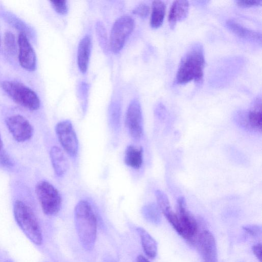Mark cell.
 Listing matches in <instances>:
<instances>
[{"label": "cell", "instance_id": "cell-1", "mask_svg": "<svg viewBox=\"0 0 262 262\" xmlns=\"http://www.w3.org/2000/svg\"><path fill=\"white\" fill-rule=\"evenodd\" d=\"M203 46L192 45L182 58L176 74V83L182 84L191 81L199 83L202 81L205 67Z\"/></svg>", "mask_w": 262, "mask_h": 262}, {"label": "cell", "instance_id": "cell-2", "mask_svg": "<svg viewBox=\"0 0 262 262\" xmlns=\"http://www.w3.org/2000/svg\"><path fill=\"white\" fill-rule=\"evenodd\" d=\"M75 227L82 247L86 250L94 247L97 233V220L91 205L81 200L76 205L74 211Z\"/></svg>", "mask_w": 262, "mask_h": 262}, {"label": "cell", "instance_id": "cell-3", "mask_svg": "<svg viewBox=\"0 0 262 262\" xmlns=\"http://www.w3.org/2000/svg\"><path fill=\"white\" fill-rule=\"evenodd\" d=\"M13 212L17 224L26 236L35 245L41 244V231L31 208L23 202L17 200L14 204Z\"/></svg>", "mask_w": 262, "mask_h": 262}, {"label": "cell", "instance_id": "cell-4", "mask_svg": "<svg viewBox=\"0 0 262 262\" xmlns=\"http://www.w3.org/2000/svg\"><path fill=\"white\" fill-rule=\"evenodd\" d=\"M3 90L16 103L30 110H37L40 100L31 89L18 82L5 81L1 84Z\"/></svg>", "mask_w": 262, "mask_h": 262}, {"label": "cell", "instance_id": "cell-5", "mask_svg": "<svg viewBox=\"0 0 262 262\" xmlns=\"http://www.w3.org/2000/svg\"><path fill=\"white\" fill-rule=\"evenodd\" d=\"M35 192L43 212L48 215L56 214L60 210L61 198L57 189L47 181L36 185Z\"/></svg>", "mask_w": 262, "mask_h": 262}, {"label": "cell", "instance_id": "cell-6", "mask_svg": "<svg viewBox=\"0 0 262 262\" xmlns=\"http://www.w3.org/2000/svg\"><path fill=\"white\" fill-rule=\"evenodd\" d=\"M134 27V20L128 15L122 16L115 21L110 37V46L113 52L117 53L121 51Z\"/></svg>", "mask_w": 262, "mask_h": 262}, {"label": "cell", "instance_id": "cell-7", "mask_svg": "<svg viewBox=\"0 0 262 262\" xmlns=\"http://www.w3.org/2000/svg\"><path fill=\"white\" fill-rule=\"evenodd\" d=\"M234 120L239 126L247 130L261 133L262 115L260 98L255 100L250 110L237 112L234 116Z\"/></svg>", "mask_w": 262, "mask_h": 262}, {"label": "cell", "instance_id": "cell-8", "mask_svg": "<svg viewBox=\"0 0 262 262\" xmlns=\"http://www.w3.org/2000/svg\"><path fill=\"white\" fill-rule=\"evenodd\" d=\"M180 232L179 234L183 238L191 239L198 232V226L195 219L187 210L184 198L177 200V213Z\"/></svg>", "mask_w": 262, "mask_h": 262}, {"label": "cell", "instance_id": "cell-9", "mask_svg": "<svg viewBox=\"0 0 262 262\" xmlns=\"http://www.w3.org/2000/svg\"><path fill=\"white\" fill-rule=\"evenodd\" d=\"M56 133L64 150L70 156L78 153V142L72 123L69 120L59 122L55 127Z\"/></svg>", "mask_w": 262, "mask_h": 262}, {"label": "cell", "instance_id": "cell-10", "mask_svg": "<svg viewBox=\"0 0 262 262\" xmlns=\"http://www.w3.org/2000/svg\"><path fill=\"white\" fill-rule=\"evenodd\" d=\"M125 123L130 136L135 140H139L143 134V118L139 102L133 100L128 105Z\"/></svg>", "mask_w": 262, "mask_h": 262}, {"label": "cell", "instance_id": "cell-11", "mask_svg": "<svg viewBox=\"0 0 262 262\" xmlns=\"http://www.w3.org/2000/svg\"><path fill=\"white\" fill-rule=\"evenodd\" d=\"M6 125L11 135L18 142H23L29 140L33 135V128L24 117L13 115L6 120Z\"/></svg>", "mask_w": 262, "mask_h": 262}, {"label": "cell", "instance_id": "cell-12", "mask_svg": "<svg viewBox=\"0 0 262 262\" xmlns=\"http://www.w3.org/2000/svg\"><path fill=\"white\" fill-rule=\"evenodd\" d=\"M18 59L20 66L27 71H34L36 65V54L27 36L23 33L18 35Z\"/></svg>", "mask_w": 262, "mask_h": 262}, {"label": "cell", "instance_id": "cell-13", "mask_svg": "<svg viewBox=\"0 0 262 262\" xmlns=\"http://www.w3.org/2000/svg\"><path fill=\"white\" fill-rule=\"evenodd\" d=\"M197 245L204 262H217L216 242L210 231L204 230L199 234Z\"/></svg>", "mask_w": 262, "mask_h": 262}, {"label": "cell", "instance_id": "cell-14", "mask_svg": "<svg viewBox=\"0 0 262 262\" xmlns=\"http://www.w3.org/2000/svg\"><path fill=\"white\" fill-rule=\"evenodd\" d=\"M155 194L159 208L179 234L180 226L178 216L177 213L171 209L167 195L163 191L159 190H157Z\"/></svg>", "mask_w": 262, "mask_h": 262}, {"label": "cell", "instance_id": "cell-15", "mask_svg": "<svg viewBox=\"0 0 262 262\" xmlns=\"http://www.w3.org/2000/svg\"><path fill=\"white\" fill-rule=\"evenodd\" d=\"M189 4L187 1H175L172 4L168 14L170 27L173 29L176 24L186 17L189 11Z\"/></svg>", "mask_w": 262, "mask_h": 262}, {"label": "cell", "instance_id": "cell-16", "mask_svg": "<svg viewBox=\"0 0 262 262\" xmlns=\"http://www.w3.org/2000/svg\"><path fill=\"white\" fill-rule=\"evenodd\" d=\"M53 168L56 174L62 176L68 170L69 163L62 150L57 146H53L50 152Z\"/></svg>", "mask_w": 262, "mask_h": 262}, {"label": "cell", "instance_id": "cell-17", "mask_svg": "<svg viewBox=\"0 0 262 262\" xmlns=\"http://www.w3.org/2000/svg\"><path fill=\"white\" fill-rule=\"evenodd\" d=\"M226 26L232 32L239 37L261 43V35L258 31L247 28L231 19L226 21Z\"/></svg>", "mask_w": 262, "mask_h": 262}, {"label": "cell", "instance_id": "cell-18", "mask_svg": "<svg viewBox=\"0 0 262 262\" xmlns=\"http://www.w3.org/2000/svg\"><path fill=\"white\" fill-rule=\"evenodd\" d=\"M91 50V39L90 36H85L80 40L77 51V63L82 73L86 72Z\"/></svg>", "mask_w": 262, "mask_h": 262}, {"label": "cell", "instance_id": "cell-19", "mask_svg": "<svg viewBox=\"0 0 262 262\" xmlns=\"http://www.w3.org/2000/svg\"><path fill=\"white\" fill-rule=\"evenodd\" d=\"M137 231L141 239L142 246L145 254L149 258H155L158 251L156 241L143 228L138 227L137 228Z\"/></svg>", "mask_w": 262, "mask_h": 262}, {"label": "cell", "instance_id": "cell-20", "mask_svg": "<svg viewBox=\"0 0 262 262\" xmlns=\"http://www.w3.org/2000/svg\"><path fill=\"white\" fill-rule=\"evenodd\" d=\"M143 149L133 145L127 147L124 157V162L128 166L134 169H139L143 163Z\"/></svg>", "mask_w": 262, "mask_h": 262}, {"label": "cell", "instance_id": "cell-21", "mask_svg": "<svg viewBox=\"0 0 262 262\" xmlns=\"http://www.w3.org/2000/svg\"><path fill=\"white\" fill-rule=\"evenodd\" d=\"M166 5L162 1H154L152 3V11L150 19V26L153 28L160 27L164 18Z\"/></svg>", "mask_w": 262, "mask_h": 262}, {"label": "cell", "instance_id": "cell-22", "mask_svg": "<svg viewBox=\"0 0 262 262\" xmlns=\"http://www.w3.org/2000/svg\"><path fill=\"white\" fill-rule=\"evenodd\" d=\"M144 216L150 222L155 223L159 222L161 215L158 206L155 204H149L143 208Z\"/></svg>", "mask_w": 262, "mask_h": 262}, {"label": "cell", "instance_id": "cell-23", "mask_svg": "<svg viewBox=\"0 0 262 262\" xmlns=\"http://www.w3.org/2000/svg\"><path fill=\"white\" fill-rule=\"evenodd\" d=\"M4 44L6 50L9 53L14 54L16 51V43L14 35L11 32L5 33L4 36Z\"/></svg>", "mask_w": 262, "mask_h": 262}, {"label": "cell", "instance_id": "cell-24", "mask_svg": "<svg viewBox=\"0 0 262 262\" xmlns=\"http://www.w3.org/2000/svg\"><path fill=\"white\" fill-rule=\"evenodd\" d=\"M52 5L55 11L61 14H65L68 12L67 1L64 0L51 1Z\"/></svg>", "mask_w": 262, "mask_h": 262}, {"label": "cell", "instance_id": "cell-25", "mask_svg": "<svg viewBox=\"0 0 262 262\" xmlns=\"http://www.w3.org/2000/svg\"><path fill=\"white\" fill-rule=\"evenodd\" d=\"M133 12L140 17H145L149 12V8L146 4H140L133 10Z\"/></svg>", "mask_w": 262, "mask_h": 262}, {"label": "cell", "instance_id": "cell-26", "mask_svg": "<svg viewBox=\"0 0 262 262\" xmlns=\"http://www.w3.org/2000/svg\"><path fill=\"white\" fill-rule=\"evenodd\" d=\"M262 3L260 0H239L236 1L237 5L241 7H251L261 5Z\"/></svg>", "mask_w": 262, "mask_h": 262}, {"label": "cell", "instance_id": "cell-27", "mask_svg": "<svg viewBox=\"0 0 262 262\" xmlns=\"http://www.w3.org/2000/svg\"><path fill=\"white\" fill-rule=\"evenodd\" d=\"M243 229L252 236H257L261 233V228L258 226L247 225L243 227Z\"/></svg>", "mask_w": 262, "mask_h": 262}, {"label": "cell", "instance_id": "cell-28", "mask_svg": "<svg viewBox=\"0 0 262 262\" xmlns=\"http://www.w3.org/2000/svg\"><path fill=\"white\" fill-rule=\"evenodd\" d=\"M252 250L253 253L256 257L259 262H261V244H257L253 245Z\"/></svg>", "mask_w": 262, "mask_h": 262}, {"label": "cell", "instance_id": "cell-29", "mask_svg": "<svg viewBox=\"0 0 262 262\" xmlns=\"http://www.w3.org/2000/svg\"><path fill=\"white\" fill-rule=\"evenodd\" d=\"M137 262H150L147 258L142 255H140L137 257Z\"/></svg>", "mask_w": 262, "mask_h": 262}, {"label": "cell", "instance_id": "cell-30", "mask_svg": "<svg viewBox=\"0 0 262 262\" xmlns=\"http://www.w3.org/2000/svg\"><path fill=\"white\" fill-rule=\"evenodd\" d=\"M3 147V141L2 140L1 136H0V150L2 149Z\"/></svg>", "mask_w": 262, "mask_h": 262}, {"label": "cell", "instance_id": "cell-31", "mask_svg": "<svg viewBox=\"0 0 262 262\" xmlns=\"http://www.w3.org/2000/svg\"><path fill=\"white\" fill-rule=\"evenodd\" d=\"M7 262H12V261H7Z\"/></svg>", "mask_w": 262, "mask_h": 262}]
</instances>
